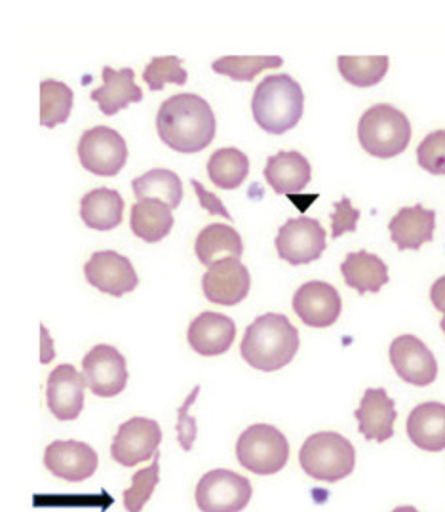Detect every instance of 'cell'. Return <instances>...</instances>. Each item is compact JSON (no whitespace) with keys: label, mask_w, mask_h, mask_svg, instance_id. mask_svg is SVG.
I'll return each mask as SVG.
<instances>
[{"label":"cell","mask_w":445,"mask_h":512,"mask_svg":"<svg viewBox=\"0 0 445 512\" xmlns=\"http://www.w3.org/2000/svg\"><path fill=\"white\" fill-rule=\"evenodd\" d=\"M341 273L347 286L354 288L358 294H377L388 284L387 263L366 250L345 257L341 263Z\"/></svg>","instance_id":"d4e9b609"},{"label":"cell","mask_w":445,"mask_h":512,"mask_svg":"<svg viewBox=\"0 0 445 512\" xmlns=\"http://www.w3.org/2000/svg\"><path fill=\"white\" fill-rule=\"evenodd\" d=\"M326 231L312 217H295L284 223L276 235V252L293 267L320 259L326 250Z\"/></svg>","instance_id":"9c48e42d"},{"label":"cell","mask_w":445,"mask_h":512,"mask_svg":"<svg viewBox=\"0 0 445 512\" xmlns=\"http://www.w3.org/2000/svg\"><path fill=\"white\" fill-rule=\"evenodd\" d=\"M263 176L276 195H299L310 183L312 168L309 160L297 151H280L267 158Z\"/></svg>","instance_id":"7402d4cb"},{"label":"cell","mask_w":445,"mask_h":512,"mask_svg":"<svg viewBox=\"0 0 445 512\" xmlns=\"http://www.w3.org/2000/svg\"><path fill=\"white\" fill-rule=\"evenodd\" d=\"M187 79H189V75L183 69V63L177 56L153 58L143 69V80L149 84L151 92H160L166 84L183 86Z\"/></svg>","instance_id":"836d02e7"},{"label":"cell","mask_w":445,"mask_h":512,"mask_svg":"<svg viewBox=\"0 0 445 512\" xmlns=\"http://www.w3.org/2000/svg\"><path fill=\"white\" fill-rule=\"evenodd\" d=\"M284 63L278 56H227L213 61L217 75H225L236 82H252L261 71L278 69Z\"/></svg>","instance_id":"1f68e13d"},{"label":"cell","mask_w":445,"mask_h":512,"mask_svg":"<svg viewBox=\"0 0 445 512\" xmlns=\"http://www.w3.org/2000/svg\"><path fill=\"white\" fill-rule=\"evenodd\" d=\"M434 229L436 212L426 210L421 204L402 208L388 223L390 238L400 252L419 250L423 244L432 240Z\"/></svg>","instance_id":"ffe728a7"},{"label":"cell","mask_w":445,"mask_h":512,"mask_svg":"<svg viewBox=\"0 0 445 512\" xmlns=\"http://www.w3.org/2000/svg\"><path fill=\"white\" fill-rule=\"evenodd\" d=\"M299 463L318 482H339L356 467V452L343 434L324 431L309 436L299 452Z\"/></svg>","instance_id":"5b68a950"},{"label":"cell","mask_w":445,"mask_h":512,"mask_svg":"<svg viewBox=\"0 0 445 512\" xmlns=\"http://www.w3.org/2000/svg\"><path fill=\"white\" fill-rule=\"evenodd\" d=\"M103 86L92 92V99L97 101L99 111L107 117H115L118 111L126 109L130 103H139L143 92L136 84L134 69L126 67L115 71L113 67H103Z\"/></svg>","instance_id":"603a6c76"},{"label":"cell","mask_w":445,"mask_h":512,"mask_svg":"<svg viewBox=\"0 0 445 512\" xmlns=\"http://www.w3.org/2000/svg\"><path fill=\"white\" fill-rule=\"evenodd\" d=\"M299 351V332L290 318L278 313L257 316L246 328L240 345L242 358L261 372H276L290 364Z\"/></svg>","instance_id":"7a4b0ae2"},{"label":"cell","mask_w":445,"mask_h":512,"mask_svg":"<svg viewBox=\"0 0 445 512\" xmlns=\"http://www.w3.org/2000/svg\"><path fill=\"white\" fill-rule=\"evenodd\" d=\"M293 311L310 328H329L343 311L339 292L322 280H310L293 296Z\"/></svg>","instance_id":"5bb4252c"},{"label":"cell","mask_w":445,"mask_h":512,"mask_svg":"<svg viewBox=\"0 0 445 512\" xmlns=\"http://www.w3.org/2000/svg\"><path fill=\"white\" fill-rule=\"evenodd\" d=\"M390 60L388 56H371V58H354L339 56L337 67L341 77L356 88L377 86L387 75Z\"/></svg>","instance_id":"4dcf8cb0"},{"label":"cell","mask_w":445,"mask_h":512,"mask_svg":"<svg viewBox=\"0 0 445 512\" xmlns=\"http://www.w3.org/2000/svg\"><path fill=\"white\" fill-rule=\"evenodd\" d=\"M234 337L236 324L233 318L212 311L196 316L187 332L191 349L202 356L225 355L231 349Z\"/></svg>","instance_id":"ac0fdd59"},{"label":"cell","mask_w":445,"mask_h":512,"mask_svg":"<svg viewBox=\"0 0 445 512\" xmlns=\"http://www.w3.org/2000/svg\"><path fill=\"white\" fill-rule=\"evenodd\" d=\"M194 254L202 265L212 267L223 259H240L244 254V242L231 225L212 223L198 233Z\"/></svg>","instance_id":"cb8c5ba5"},{"label":"cell","mask_w":445,"mask_h":512,"mask_svg":"<svg viewBox=\"0 0 445 512\" xmlns=\"http://www.w3.org/2000/svg\"><path fill=\"white\" fill-rule=\"evenodd\" d=\"M86 377L71 364H61L48 375L46 400L52 415L59 421H75L84 408Z\"/></svg>","instance_id":"e0dca14e"},{"label":"cell","mask_w":445,"mask_h":512,"mask_svg":"<svg viewBox=\"0 0 445 512\" xmlns=\"http://www.w3.org/2000/svg\"><path fill=\"white\" fill-rule=\"evenodd\" d=\"M407 436L423 452L445 450V404L423 402L407 417Z\"/></svg>","instance_id":"44dd1931"},{"label":"cell","mask_w":445,"mask_h":512,"mask_svg":"<svg viewBox=\"0 0 445 512\" xmlns=\"http://www.w3.org/2000/svg\"><path fill=\"white\" fill-rule=\"evenodd\" d=\"M252 493L250 480L242 474L215 469L200 478L194 497L200 512H240L248 507Z\"/></svg>","instance_id":"52a82bcc"},{"label":"cell","mask_w":445,"mask_h":512,"mask_svg":"<svg viewBox=\"0 0 445 512\" xmlns=\"http://www.w3.org/2000/svg\"><path fill=\"white\" fill-rule=\"evenodd\" d=\"M160 453L156 452L155 463L147 469H141L132 476V486L122 493V503L128 512H141L153 497L160 482Z\"/></svg>","instance_id":"d6a6232c"},{"label":"cell","mask_w":445,"mask_h":512,"mask_svg":"<svg viewBox=\"0 0 445 512\" xmlns=\"http://www.w3.org/2000/svg\"><path fill=\"white\" fill-rule=\"evenodd\" d=\"M419 166L432 176H445V130L430 132L417 147Z\"/></svg>","instance_id":"e575fe53"},{"label":"cell","mask_w":445,"mask_h":512,"mask_svg":"<svg viewBox=\"0 0 445 512\" xmlns=\"http://www.w3.org/2000/svg\"><path fill=\"white\" fill-rule=\"evenodd\" d=\"M174 214L172 208L166 206L160 200H139L132 206L130 225L132 233L143 242H160L162 238L168 237L174 229Z\"/></svg>","instance_id":"4316f807"},{"label":"cell","mask_w":445,"mask_h":512,"mask_svg":"<svg viewBox=\"0 0 445 512\" xmlns=\"http://www.w3.org/2000/svg\"><path fill=\"white\" fill-rule=\"evenodd\" d=\"M252 276L240 259H223L202 276V290L208 301L223 307H234L250 294Z\"/></svg>","instance_id":"9a60e30c"},{"label":"cell","mask_w":445,"mask_h":512,"mask_svg":"<svg viewBox=\"0 0 445 512\" xmlns=\"http://www.w3.org/2000/svg\"><path fill=\"white\" fill-rule=\"evenodd\" d=\"M84 275L99 292L113 297L130 294L139 284V276L132 261L113 250L92 254L84 265Z\"/></svg>","instance_id":"4fadbf2b"},{"label":"cell","mask_w":445,"mask_h":512,"mask_svg":"<svg viewBox=\"0 0 445 512\" xmlns=\"http://www.w3.org/2000/svg\"><path fill=\"white\" fill-rule=\"evenodd\" d=\"M354 417L358 419V431L368 440L383 444L394 436V421L398 414L394 400L385 389H368Z\"/></svg>","instance_id":"d6986e66"},{"label":"cell","mask_w":445,"mask_h":512,"mask_svg":"<svg viewBox=\"0 0 445 512\" xmlns=\"http://www.w3.org/2000/svg\"><path fill=\"white\" fill-rule=\"evenodd\" d=\"M96 450L77 440H56L44 452V467L65 482H84L97 471Z\"/></svg>","instance_id":"2e32d148"},{"label":"cell","mask_w":445,"mask_h":512,"mask_svg":"<svg viewBox=\"0 0 445 512\" xmlns=\"http://www.w3.org/2000/svg\"><path fill=\"white\" fill-rule=\"evenodd\" d=\"M358 139L371 157L387 158L402 155L411 141V122L402 111L388 103L368 109L358 124Z\"/></svg>","instance_id":"277c9868"},{"label":"cell","mask_w":445,"mask_h":512,"mask_svg":"<svg viewBox=\"0 0 445 512\" xmlns=\"http://www.w3.org/2000/svg\"><path fill=\"white\" fill-rule=\"evenodd\" d=\"M162 442V429L155 419L132 417L118 427L111 444V455L122 467H136L149 461Z\"/></svg>","instance_id":"30bf717a"},{"label":"cell","mask_w":445,"mask_h":512,"mask_svg":"<svg viewBox=\"0 0 445 512\" xmlns=\"http://www.w3.org/2000/svg\"><path fill=\"white\" fill-rule=\"evenodd\" d=\"M191 185H193L194 191H196V197L200 200V206H202V208H206L213 216L227 217L229 221L233 219L231 214H229V210L225 208V204H223L219 198L213 197L212 193H208L200 181L193 179Z\"/></svg>","instance_id":"74e56055"},{"label":"cell","mask_w":445,"mask_h":512,"mask_svg":"<svg viewBox=\"0 0 445 512\" xmlns=\"http://www.w3.org/2000/svg\"><path fill=\"white\" fill-rule=\"evenodd\" d=\"M236 457L250 473L259 476L280 473L290 459V442L276 427L257 423L240 434Z\"/></svg>","instance_id":"8992f818"},{"label":"cell","mask_w":445,"mask_h":512,"mask_svg":"<svg viewBox=\"0 0 445 512\" xmlns=\"http://www.w3.org/2000/svg\"><path fill=\"white\" fill-rule=\"evenodd\" d=\"M430 301H432V305H434L440 313H445V276L438 278V280L432 284V288H430Z\"/></svg>","instance_id":"f35d334b"},{"label":"cell","mask_w":445,"mask_h":512,"mask_svg":"<svg viewBox=\"0 0 445 512\" xmlns=\"http://www.w3.org/2000/svg\"><path fill=\"white\" fill-rule=\"evenodd\" d=\"M78 160L94 176L115 178L128 160V147L117 130L96 126L78 141Z\"/></svg>","instance_id":"ba28073f"},{"label":"cell","mask_w":445,"mask_h":512,"mask_svg":"<svg viewBox=\"0 0 445 512\" xmlns=\"http://www.w3.org/2000/svg\"><path fill=\"white\" fill-rule=\"evenodd\" d=\"M331 214V237L341 238L345 233H354L358 229L360 210L352 206L349 198L343 197L335 206Z\"/></svg>","instance_id":"d590c367"},{"label":"cell","mask_w":445,"mask_h":512,"mask_svg":"<svg viewBox=\"0 0 445 512\" xmlns=\"http://www.w3.org/2000/svg\"><path fill=\"white\" fill-rule=\"evenodd\" d=\"M198 394H200V387H194L193 393L189 394V398L179 408L177 434H179V444H181V448L185 452H189L193 448L194 436H196V423H194L193 417H189V410H191V406H193V402Z\"/></svg>","instance_id":"8d00e7d4"},{"label":"cell","mask_w":445,"mask_h":512,"mask_svg":"<svg viewBox=\"0 0 445 512\" xmlns=\"http://www.w3.org/2000/svg\"><path fill=\"white\" fill-rule=\"evenodd\" d=\"M80 217L90 229L113 231L122 223L124 200L115 189L99 187L80 200Z\"/></svg>","instance_id":"484cf974"},{"label":"cell","mask_w":445,"mask_h":512,"mask_svg":"<svg viewBox=\"0 0 445 512\" xmlns=\"http://www.w3.org/2000/svg\"><path fill=\"white\" fill-rule=\"evenodd\" d=\"M73 90L59 82L46 79L40 82V124L44 128H56L65 124L73 111Z\"/></svg>","instance_id":"f546056e"},{"label":"cell","mask_w":445,"mask_h":512,"mask_svg":"<svg viewBox=\"0 0 445 512\" xmlns=\"http://www.w3.org/2000/svg\"><path fill=\"white\" fill-rule=\"evenodd\" d=\"M132 189L134 195L139 200H160L166 206H170L172 210L179 208L181 200H183V183L179 176L166 170V168H155L143 176L132 181Z\"/></svg>","instance_id":"83f0119b"},{"label":"cell","mask_w":445,"mask_h":512,"mask_svg":"<svg viewBox=\"0 0 445 512\" xmlns=\"http://www.w3.org/2000/svg\"><path fill=\"white\" fill-rule=\"evenodd\" d=\"M440 328H442V330H444V334H445V313H444V318H442V322H440Z\"/></svg>","instance_id":"60d3db41"},{"label":"cell","mask_w":445,"mask_h":512,"mask_svg":"<svg viewBox=\"0 0 445 512\" xmlns=\"http://www.w3.org/2000/svg\"><path fill=\"white\" fill-rule=\"evenodd\" d=\"M250 174V158L234 147L215 151L208 162V176L213 185L225 191L238 189Z\"/></svg>","instance_id":"f1b7e54d"},{"label":"cell","mask_w":445,"mask_h":512,"mask_svg":"<svg viewBox=\"0 0 445 512\" xmlns=\"http://www.w3.org/2000/svg\"><path fill=\"white\" fill-rule=\"evenodd\" d=\"M82 374L90 391L101 398H113L128 385L126 358L111 345H96L82 358Z\"/></svg>","instance_id":"8fae6325"},{"label":"cell","mask_w":445,"mask_h":512,"mask_svg":"<svg viewBox=\"0 0 445 512\" xmlns=\"http://www.w3.org/2000/svg\"><path fill=\"white\" fill-rule=\"evenodd\" d=\"M392 512H419L415 507H409V505H406V507H398V509H394Z\"/></svg>","instance_id":"ab89813d"},{"label":"cell","mask_w":445,"mask_h":512,"mask_svg":"<svg viewBox=\"0 0 445 512\" xmlns=\"http://www.w3.org/2000/svg\"><path fill=\"white\" fill-rule=\"evenodd\" d=\"M305 111V94L290 75H271L261 80L252 99L253 119L265 132L282 136L299 124Z\"/></svg>","instance_id":"3957f363"},{"label":"cell","mask_w":445,"mask_h":512,"mask_svg":"<svg viewBox=\"0 0 445 512\" xmlns=\"http://www.w3.org/2000/svg\"><path fill=\"white\" fill-rule=\"evenodd\" d=\"M215 115L210 103L196 94L166 99L156 115V132L170 149L183 155L204 151L215 138Z\"/></svg>","instance_id":"6da1fadb"},{"label":"cell","mask_w":445,"mask_h":512,"mask_svg":"<svg viewBox=\"0 0 445 512\" xmlns=\"http://www.w3.org/2000/svg\"><path fill=\"white\" fill-rule=\"evenodd\" d=\"M390 362L394 372L409 385L428 387L438 377V362L425 343L406 334L396 337L390 345Z\"/></svg>","instance_id":"7c38bea8"}]
</instances>
